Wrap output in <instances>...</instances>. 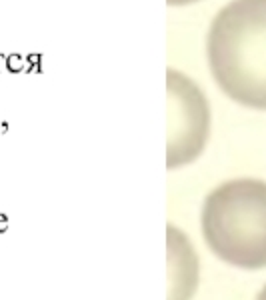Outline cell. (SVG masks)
Instances as JSON below:
<instances>
[{
	"label": "cell",
	"mask_w": 266,
	"mask_h": 300,
	"mask_svg": "<svg viewBox=\"0 0 266 300\" xmlns=\"http://www.w3.org/2000/svg\"><path fill=\"white\" fill-rule=\"evenodd\" d=\"M210 74L230 100L266 112V0H230L206 32Z\"/></svg>",
	"instance_id": "obj_1"
},
{
	"label": "cell",
	"mask_w": 266,
	"mask_h": 300,
	"mask_svg": "<svg viewBox=\"0 0 266 300\" xmlns=\"http://www.w3.org/2000/svg\"><path fill=\"white\" fill-rule=\"evenodd\" d=\"M202 236L220 260L244 270L266 266V182L232 178L204 198Z\"/></svg>",
	"instance_id": "obj_2"
},
{
	"label": "cell",
	"mask_w": 266,
	"mask_h": 300,
	"mask_svg": "<svg viewBox=\"0 0 266 300\" xmlns=\"http://www.w3.org/2000/svg\"><path fill=\"white\" fill-rule=\"evenodd\" d=\"M168 138L166 166L178 168L202 154L210 134V106L204 92L184 72L166 70Z\"/></svg>",
	"instance_id": "obj_3"
},
{
	"label": "cell",
	"mask_w": 266,
	"mask_h": 300,
	"mask_svg": "<svg viewBox=\"0 0 266 300\" xmlns=\"http://www.w3.org/2000/svg\"><path fill=\"white\" fill-rule=\"evenodd\" d=\"M194 2H200V0H166L168 6H188V4H194Z\"/></svg>",
	"instance_id": "obj_4"
},
{
	"label": "cell",
	"mask_w": 266,
	"mask_h": 300,
	"mask_svg": "<svg viewBox=\"0 0 266 300\" xmlns=\"http://www.w3.org/2000/svg\"><path fill=\"white\" fill-rule=\"evenodd\" d=\"M256 300H266V286L262 288V292L258 294V298H256Z\"/></svg>",
	"instance_id": "obj_5"
}]
</instances>
